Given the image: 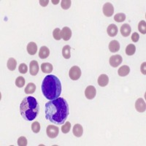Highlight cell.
<instances>
[{
    "mask_svg": "<svg viewBox=\"0 0 146 146\" xmlns=\"http://www.w3.org/2000/svg\"><path fill=\"white\" fill-rule=\"evenodd\" d=\"M53 36L56 40H60L62 39V31L60 29L56 28L53 30Z\"/></svg>",
    "mask_w": 146,
    "mask_h": 146,
    "instance_id": "27",
    "label": "cell"
},
{
    "mask_svg": "<svg viewBox=\"0 0 146 146\" xmlns=\"http://www.w3.org/2000/svg\"><path fill=\"white\" fill-rule=\"evenodd\" d=\"M50 55V50L46 46H42L39 51V57L42 59L47 58Z\"/></svg>",
    "mask_w": 146,
    "mask_h": 146,
    "instance_id": "15",
    "label": "cell"
},
{
    "mask_svg": "<svg viewBox=\"0 0 146 146\" xmlns=\"http://www.w3.org/2000/svg\"><path fill=\"white\" fill-rule=\"evenodd\" d=\"M120 31H121V34L123 36H124V37L129 36L131 32V27L128 23H125V24L121 26Z\"/></svg>",
    "mask_w": 146,
    "mask_h": 146,
    "instance_id": "11",
    "label": "cell"
},
{
    "mask_svg": "<svg viewBox=\"0 0 146 146\" xmlns=\"http://www.w3.org/2000/svg\"><path fill=\"white\" fill-rule=\"evenodd\" d=\"M58 132H59V129L58 126H53V125H49L46 129L47 135L48 137L51 138V139L56 137L58 135Z\"/></svg>",
    "mask_w": 146,
    "mask_h": 146,
    "instance_id": "5",
    "label": "cell"
},
{
    "mask_svg": "<svg viewBox=\"0 0 146 146\" xmlns=\"http://www.w3.org/2000/svg\"><path fill=\"white\" fill-rule=\"evenodd\" d=\"M109 83V78L105 74H102L98 78V84L100 86L105 87Z\"/></svg>",
    "mask_w": 146,
    "mask_h": 146,
    "instance_id": "17",
    "label": "cell"
},
{
    "mask_svg": "<svg viewBox=\"0 0 146 146\" xmlns=\"http://www.w3.org/2000/svg\"><path fill=\"white\" fill-rule=\"evenodd\" d=\"M145 64H146V63L145 62H144V63L142 64V65H141V72L143 75H145L146 74L145 73Z\"/></svg>",
    "mask_w": 146,
    "mask_h": 146,
    "instance_id": "35",
    "label": "cell"
},
{
    "mask_svg": "<svg viewBox=\"0 0 146 146\" xmlns=\"http://www.w3.org/2000/svg\"><path fill=\"white\" fill-rule=\"evenodd\" d=\"M135 108L137 111L139 113H144L146 110V104L145 100L142 98L138 99L135 102Z\"/></svg>",
    "mask_w": 146,
    "mask_h": 146,
    "instance_id": "9",
    "label": "cell"
},
{
    "mask_svg": "<svg viewBox=\"0 0 146 146\" xmlns=\"http://www.w3.org/2000/svg\"><path fill=\"white\" fill-rule=\"evenodd\" d=\"M103 13L105 16L111 17L114 13V7L111 3L107 2L103 6Z\"/></svg>",
    "mask_w": 146,
    "mask_h": 146,
    "instance_id": "6",
    "label": "cell"
},
{
    "mask_svg": "<svg viewBox=\"0 0 146 146\" xmlns=\"http://www.w3.org/2000/svg\"><path fill=\"white\" fill-rule=\"evenodd\" d=\"M70 129H71V123L70 122L67 121L62 126V131L64 134H67L70 131Z\"/></svg>",
    "mask_w": 146,
    "mask_h": 146,
    "instance_id": "30",
    "label": "cell"
},
{
    "mask_svg": "<svg viewBox=\"0 0 146 146\" xmlns=\"http://www.w3.org/2000/svg\"><path fill=\"white\" fill-rule=\"evenodd\" d=\"M96 88L93 86H89L85 90V96L88 100H93L96 96Z\"/></svg>",
    "mask_w": 146,
    "mask_h": 146,
    "instance_id": "7",
    "label": "cell"
},
{
    "mask_svg": "<svg viewBox=\"0 0 146 146\" xmlns=\"http://www.w3.org/2000/svg\"><path fill=\"white\" fill-rule=\"evenodd\" d=\"M40 112V105L33 96H27L20 105V113L25 120L31 121L36 118Z\"/></svg>",
    "mask_w": 146,
    "mask_h": 146,
    "instance_id": "3",
    "label": "cell"
},
{
    "mask_svg": "<svg viewBox=\"0 0 146 146\" xmlns=\"http://www.w3.org/2000/svg\"><path fill=\"white\" fill-rule=\"evenodd\" d=\"M139 39V35H138L137 32H134V33L132 34V35H131V40H132V42H138Z\"/></svg>",
    "mask_w": 146,
    "mask_h": 146,
    "instance_id": "34",
    "label": "cell"
},
{
    "mask_svg": "<svg viewBox=\"0 0 146 146\" xmlns=\"http://www.w3.org/2000/svg\"><path fill=\"white\" fill-rule=\"evenodd\" d=\"M29 72L30 74L32 76H35L38 74L39 72V64L38 62L35 61V60H32V62H30L29 64Z\"/></svg>",
    "mask_w": 146,
    "mask_h": 146,
    "instance_id": "10",
    "label": "cell"
},
{
    "mask_svg": "<svg viewBox=\"0 0 146 146\" xmlns=\"http://www.w3.org/2000/svg\"><path fill=\"white\" fill-rule=\"evenodd\" d=\"M16 66H17V62L16 60L13 58H10L7 61V68H8L9 70L10 71H14L16 68Z\"/></svg>",
    "mask_w": 146,
    "mask_h": 146,
    "instance_id": "21",
    "label": "cell"
},
{
    "mask_svg": "<svg viewBox=\"0 0 146 146\" xmlns=\"http://www.w3.org/2000/svg\"><path fill=\"white\" fill-rule=\"evenodd\" d=\"M72 36V30L69 27H64L62 30V38L64 41L70 40Z\"/></svg>",
    "mask_w": 146,
    "mask_h": 146,
    "instance_id": "12",
    "label": "cell"
},
{
    "mask_svg": "<svg viewBox=\"0 0 146 146\" xmlns=\"http://www.w3.org/2000/svg\"><path fill=\"white\" fill-rule=\"evenodd\" d=\"M69 76L72 80H77L81 76V70L78 66H73L69 72Z\"/></svg>",
    "mask_w": 146,
    "mask_h": 146,
    "instance_id": "4",
    "label": "cell"
},
{
    "mask_svg": "<svg viewBox=\"0 0 146 146\" xmlns=\"http://www.w3.org/2000/svg\"><path fill=\"white\" fill-rule=\"evenodd\" d=\"M109 50L112 53H116L120 50V44L117 40H112L109 44Z\"/></svg>",
    "mask_w": 146,
    "mask_h": 146,
    "instance_id": "16",
    "label": "cell"
},
{
    "mask_svg": "<svg viewBox=\"0 0 146 146\" xmlns=\"http://www.w3.org/2000/svg\"><path fill=\"white\" fill-rule=\"evenodd\" d=\"M71 1L70 0H62L61 2V6L62 8L64 10H67L71 6Z\"/></svg>",
    "mask_w": 146,
    "mask_h": 146,
    "instance_id": "31",
    "label": "cell"
},
{
    "mask_svg": "<svg viewBox=\"0 0 146 146\" xmlns=\"http://www.w3.org/2000/svg\"><path fill=\"white\" fill-rule=\"evenodd\" d=\"M138 29L139 32L143 35L146 34V22L145 21H141L138 24Z\"/></svg>",
    "mask_w": 146,
    "mask_h": 146,
    "instance_id": "26",
    "label": "cell"
},
{
    "mask_svg": "<svg viewBox=\"0 0 146 146\" xmlns=\"http://www.w3.org/2000/svg\"><path fill=\"white\" fill-rule=\"evenodd\" d=\"M18 145L19 146H27V139L25 137H20L18 139Z\"/></svg>",
    "mask_w": 146,
    "mask_h": 146,
    "instance_id": "32",
    "label": "cell"
},
{
    "mask_svg": "<svg viewBox=\"0 0 146 146\" xmlns=\"http://www.w3.org/2000/svg\"><path fill=\"white\" fill-rule=\"evenodd\" d=\"M69 115V105L65 99L58 97L45 104V118L51 123L63 125Z\"/></svg>",
    "mask_w": 146,
    "mask_h": 146,
    "instance_id": "1",
    "label": "cell"
},
{
    "mask_svg": "<svg viewBox=\"0 0 146 146\" xmlns=\"http://www.w3.org/2000/svg\"><path fill=\"white\" fill-rule=\"evenodd\" d=\"M126 19V15L124 13H117L116 15L114 16V20L118 23H121V22L124 21Z\"/></svg>",
    "mask_w": 146,
    "mask_h": 146,
    "instance_id": "28",
    "label": "cell"
},
{
    "mask_svg": "<svg viewBox=\"0 0 146 146\" xmlns=\"http://www.w3.org/2000/svg\"><path fill=\"white\" fill-rule=\"evenodd\" d=\"M125 51H126V54L127 56H132V55L135 54V51H136V47L133 44H129L126 48Z\"/></svg>",
    "mask_w": 146,
    "mask_h": 146,
    "instance_id": "24",
    "label": "cell"
},
{
    "mask_svg": "<svg viewBox=\"0 0 146 146\" xmlns=\"http://www.w3.org/2000/svg\"><path fill=\"white\" fill-rule=\"evenodd\" d=\"M52 2H53V4H54V5H57L58 4V2H59V1H52Z\"/></svg>",
    "mask_w": 146,
    "mask_h": 146,
    "instance_id": "37",
    "label": "cell"
},
{
    "mask_svg": "<svg viewBox=\"0 0 146 146\" xmlns=\"http://www.w3.org/2000/svg\"><path fill=\"white\" fill-rule=\"evenodd\" d=\"M72 132L73 135H75V137H80L83 134V126L80 124H79V123H77L73 127Z\"/></svg>",
    "mask_w": 146,
    "mask_h": 146,
    "instance_id": "13",
    "label": "cell"
},
{
    "mask_svg": "<svg viewBox=\"0 0 146 146\" xmlns=\"http://www.w3.org/2000/svg\"><path fill=\"white\" fill-rule=\"evenodd\" d=\"M70 50H71V48H70V45H65L63 49H62V56H64V58H66V59L70 58V57H71Z\"/></svg>",
    "mask_w": 146,
    "mask_h": 146,
    "instance_id": "23",
    "label": "cell"
},
{
    "mask_svg": "<svg viewBox=\"0 0 146 146\" xmlns=\"http://www.w3.org/2000/svg\"><path fill=\"white\" fill-rule=\"evenodd\" d=\"M35 91H36V86L33 83H29L25 88V90H24L27 94H32L35 93Z\"/></svg>",
    "mask_w": 146,
    "mask_h": 146,
    "instance_id": "22",
    "label": "cell"
},
{
    "mask_svg": "<svg viewBox=\"0 0 146 146\" xmlns=\"http://www.w3.org/2000/svg\"><path fill=\"white\" fill-rule=\"evenodd\" d=\"M130 72V68L129 66L127 65H123V66H121L118 70V74L119 76L121 77H125L127 76Z\"/></svg>",
    "mask_w": 146,
    "mask_h": 146,
    "instance_id": "18",
    "label": "cell"
},
{
    "mask_svg": "<svg viewBox=\"0 0 146 146\" xmlns=\"http://www.w3.org/2000/svg\"><path fill=\"white\" fill-rule=\"evenodd\" d=\"M122 57L121 55H115L110 58V64L113 67H117L122 63Z\"/></svg>",
    "mask_w": 146,
    "mask_h": 146,
    "instance_id": "8",
    "label": "cell"
},
{
    "mask_svg": "<svg viewBox=\"0 0 146 146\" xmlns=\"http://www.w3.org/2000/svg\"><path fill=\"white\" fill-rule=\"evenodd\" d=\"M18 71L20 72L21 73H22V74H26L27 71H28V66L24 63L21 64L19 67H18Z\"/></svg>",
    "mask_w": 146,
    "mask_h": 146,
    "instance_id": "33",
    "label": "cell"
},
{
    "mask_svg": "<svg viewBox=\"0 0 146 146\" xmlns=\"http://www.w3.org/2000/svg\"><path fill=\"white\" fill-rule=\"evenodd\" d=\"M53 70V66L50 63H43L41 65V70L44 73H51Z\"/></svg>",
    "mask_w": 146,
    "mask_h": 146,
    "instance_id": "20",
    "label": "cell"
},
{
    "mask_svg": "<svg viewBox=\"0 0 146 146\" xmlns=\"http://www.w3.org/2000/svg\"><path fill=\"white\" fill-rule=\"evenodd\" d=\"M118 27H117L116 25L115 24H110L108 26V29H107V32H108V35L111 37H113V36H116L117 34H118Z\"/></svg>",
    "mask_w": 146,
    "mask_h": 146,
    "instance_id": "14",
    "label": "cell"
},
{
    "mask_svg": "<svg viewBox=\"0 0 146 146\" xmlns=\"http://www.w3.org/2000/svg\"><path fill=\"white\" fill-rule=\"evenodd\" d=\"M62 83L56 75H47L42 83V92L47 100L58 98L62 93Z\"/></svg>",
    "mask_w": 146,
    "mask_h": 146,
    "instance_id": "2",
    "label": "cell"
},
{
    "mask_svg": "<svg viewBox=\"0 0 146 146\" xmlns=\"http://www.w3.org/2000/svg\"><path fill=\"white\" fill-rule=\"evenodd\" d=\"M32 130L34 133H39L40 131V124L37 121H35L32 124Z\"/></svg>",
    "mask_w": 146,
    "mask_h": 146,
    "instance_id": "29",
    "label": "cell"
},
{
    "mask_svg": "<svg viewBox=\"0 0 146 146\" xmlns=\"http://www.w3.org/2000/svg\"><path fill=\"white\" fill-rule=\"evenodd\" d=\"M48 2H49V1H48V0H46V1H42V0H40V5H41V6H42V7H45V6H47L48 4Z\"/></svg>",
    "mask_w": 146,
    "mask_h": 146,
    "instance_id": "36",
    "label": "cell"
},
{
    "mask_svg": "<svg viewBox=\"0 0 146 146\" xmlns=\"http://www.w3.org/2000/svg\"><path fill=\"white\" fill-rule=\"evenodd\" d=\"M15 85L18 88H22V87L24 86V85H25V79H24V78L21 76L18 77L16 78V80H15Z\"/></svg>",
    "mask_w": 146,
    "mask_h": 146,
    "instance_id": "25",
    "label": "cell"
},
{
    "mask_svg": "<svg viewBox=\"0 0 146 146\" xmlns=\"http://www.w3.org/2000/svg\"><path fill=\"white\" fill-rule=\"evenodd\" d=\"M27 52L30 55H35L37 52V46L36 44L34 42H31L27 45Z\"/></svg>",
    "mask_w": 146,
    "mask_h": 146,
    "instance_id": "19",
    "label": "cell"
}]
</instances>
